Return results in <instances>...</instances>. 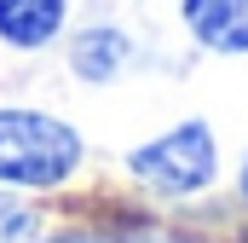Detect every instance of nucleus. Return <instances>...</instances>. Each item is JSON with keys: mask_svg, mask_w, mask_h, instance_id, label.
Listing matches in <instances>:
<instances>
[{"mask_svg": "<svg viewBox=\"0 0 248 243\" xmlns=\"http://www.w3.org/2000/svg\"><path fill=\"white\" fill-rule=\"evenodd\" d=\"M81 168V133L41 110H0V185L46 191Z\"/></svg>", "mask_w": 248, "mask_h": 243, "instance_id": "1", "label": "nucleus"}, {"mask_svg": "<svg viewBox=\"0 0 248 243\" xmlns=\"http://www.w3.org/2000/svg\"><path fill=\"white\" fill-rule=\"evenodd\" d=\"M127 168L139 185H150L162 197H190V191L214 185V133H208V122H185L173 133L139 145L127 156Z\"/></svg>", "mask_w": 248, "mask_h": 243, "instance_id": "2", "label": "nucleus"}, {"mask_svg": "<svg viewBox=\"0 0 248 243\" xmlns=\"http://www.w3.org/2000/svg\"><path fill=\"white\" fill-rule=\"evenodd\" d=\"M185 23L214 52H248V0H185Z\"/></svg>", "mask_w": 248, "mask_h": 243, "instance_id": "3", "label": "nucleus"}, {"mask_svg": "<svg viewBox=\"0 0 248 243\" xmlns=\"http://www.w3.org/2000/svg\"><path fill=\"white\" fill-rule=\"evenodd\" d=\"M127 58H133V47H127L122 29H110V23L81 29V35L69 41V69H75L81 81H110V75H116Z\"/></svg>", "mask_w": 248, "mask_h": 243, "instance_id": "4", "label": "nucleus"}, {"mask_svg": "<svg viewBox=\"0 0 248 243\" xmlns=\"http://www.w3.org/2000/svg\"><path fill=\"white\" fill-rule=\"evenodd\" d=\"M63 29V0H0V41L46 47Z\"/></svg>", "mask_w": 248, "mask_h": 243, "instance_id": "5", "label": "nucleus"}, {"mask_svg": "<svg viewBox=\"0 0 248 243\" xmlns=\"http://www.w3.org/2000/svg\"><path fill=\"white\" fill-rule=\"evenodd\" d=\"M29 232H35V214L0 197V238H6V243H23V238H29Z\"/></svg>", "mask_w": 248, "mask_h": 243, "instance_id": "6", "label": "nucleus"}, {"mask_svg": "<svg viewBox=\"0 0 248 243\" xmlns=\"http://www.w3.org/2000/svg\"><path fill=\"white\" fill-rule=\"evenodd\" d=\"M58 243H179V238H156V232H87V238H58Z\"/></svg>", "mask_w": 248, "mask_h": 243, "instance_id": "7", "label": "nucleus"}, {"mask_svg": "<svg viewBox=\"0 0 248 243\" xmlns=\"http://www.w3.org/2000/svg\"><path fill=\"white\" fill-rule=\"evenodd\" d=\"M243 197H248V162H243Z\"/></svg>", "mask_w": 248, "mask_h": 243, "instance_id": "8", "label": "nucleus"}]
</instances>
